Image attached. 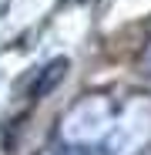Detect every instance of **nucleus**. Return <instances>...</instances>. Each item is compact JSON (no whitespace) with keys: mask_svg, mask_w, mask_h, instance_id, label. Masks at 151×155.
Returning a JSON list of instances; mask_svg holds the SVG:
<instances>
[{"mask_svg":"<svg viewBox=\"0 0 151 155\" xmlns=\"http://www.w3.org/2000/svg\"><path fill=\"white\" fill-rule=\"evenodd\" d=\"M141 125H151L148 108L87 94L61 118L57 155H124L141 142Z\"/></svg>","mask_w":151,"mask_h":155,"instance_id":"1","label":"nucleus"}]
</instances>
